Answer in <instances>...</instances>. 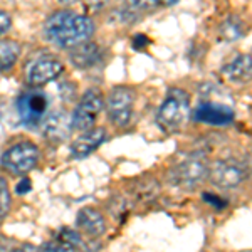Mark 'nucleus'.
Here are the masks:
<instances>
[{
  "instance_id": "412c9836",
  "label": "nucleus",
  "mask_w": 252,
  "mask_h": 252,
  "mask_svg": "<svg viewBox=\"0 0 252 252\" xmlns=\"http://www.w3.org/2000/svg\"><path fill=\"white\" fill-rule=\"evenodd\" d=\"M10 209V189L9 184L0 177V220L5 219Z\"/></svg>"
},
{
  "instance_id": "6e6552de",
  "label": "nucleus",
  "mask_w": 252,
  "mask_h": 252,
  "mask_svg": "<svg viewBox=\"0 0 252 252\" xmlns=\"http://www.w3.org/2000/svg\"><path fill=\"white\" fill-rule=\"evenodd\" d=\"M64 71V64L54 56H40L26 66V81L32 88H39L58 79Z\"/></svg>"
},
{
  "instance_id": "423d86ee",
  "label": "nucleus",
  "mask_w": 252,
  "mask_h": 252,
  "mask_svg": "<svg viewBox=\"0 0 252 252\" xmlns=\"http://www.w3.org/2000/svg\"><path fill=\"white\" fill-rule=\"evenodd\" d=\"M133 104H135V91L128 86H116L111 89L106 99L108 118L118 128H123L131 121Z\"/></svg>"
},
{
  "instance_id": "4468645a",
  "label": "nucleus",
  "mask_w": 252,
  "mask_h": 252,
  "mask_svg": "<svg viewBox=\"0 0 252 252\" xmlns=\"http://www.w3.org/2000/svg\"><path fill=\"white\" fill-rule=\"evenodd\" d=\"M78 229L91 239H97L106 230V219L94 207H84L78 214Z\"/></svg>"
},
{
  "instance_id": "dca6fc26",
  "label": "nucleus",
  "mask_w": 252,
  "mask_h": 252,
  "mask_svg": "<svg viewBox=\"0 0 252 252\" xmlns=\"http://www.w3.org/2000/svg\"><path fill=\"white\" fill-rule=\"evenodd\" d=\"M150 5H153L152 0H121V3L115 10V17L123 24H133L145 12H148Z\"/></svg>"
},
{
  "instance_id": "bb28decb",
  "label": "nucleus",
  "mask_w": 252,
  "mask_h": 252,
  "mask_svg": "<svg viewBox=\"0 0 252 252\" xmlns=\"http://www.w3.org/2000/svg\"><path fill=\"white\" fill-rule=\"evenodd\" d=\"M10 252H37L34 246H22V247H17V249H12Z\"/></svg>"
},
{
  "instance_id": "b1692460",
  "label": "nucleus",
  "mask_w": 252,
  "mask_h": 252,
  "mask_svg": "<svg viewBox=\"0 0 252 252\" xmlns=\"http://www.w3.org/2000/svg\"><path fill=\"white\" fill-rule=\"evenodd\" d=\"M242 165H244V170H246V178L252 180V152H249L246 155V158H244V161H242Z\"/></svg>"
},
{
  "instance_id": "a878e982",
  "label": "nucleus",
  "mask_w": 252,
  "mask_h": 252,
  "mask_svg": "<svg viewBox=\"0 0 252 252\" xmlns=\"http://www.w3.org/2000/svg\"><path fill=\"white\" fill-rule=\"evenodd\" d=\"M153 3H158V5H163V7H172L178 0H152Z\"/></svg>"
},
{
  "instance_id": "9d476101",
  "label": "nucleus",
  "mask_w": 252,
  "mask_h": 252,
  "mask_svg": "<svg viewBox=\"0 0 252 252\" xmlns=\"http://www.w3.org/2000/svg\"><path fill=\"white\" fill-rule=\"evenodd\" d=\"M195 120L202 123H209L215 126L229 125L234 120V109L229 104H223L220 101H212V97H204L198 108L195 109Z\"/></svg>"
},
{
  "instance_id": "9b49d317",
  "label": "nucleus",
  "mask_w": 252,
  "mask_h": 252,
  "mask_svg": "<svg viewBox=\"0 0 252 252\" xmlns=\"http://www.w3.org/2000/svg\"><path fill=\"white\" fill-rule=\"evenodd\" d=\"M222 78L230 84H246L252 79V56L235 54L220 69Z\"/></svg>"
},
{
  "instance_id": "6ab92c4d",
  "label": "nucleus",
  "mask_w": 252,
  "mask_h": 252,
  "mask_svg": "<svg viewBox=\"0 0 252 252\" xmlns=\"http://www.w3.org/2000/svg\"><path fill=\"white\" fill-rule=\"evenodd\" d=\"M20 58V46L14 40L0 42V71H7Z\"/></svg>"
},
{
  "instance_id": "20e7f679",
  "label": "nucleus",
  "mask_w": 252,
  "mask_h": 252,
  "mask_svg": "<svg viewBox=\"0 0 252 252\" xmlns=\"http://www.w3.org/2000/svg\"><path fill=\"white\" fill-rule=\"evenodd\" d=\"M39 161V148L32 141H19L3 152L0 163L12 175H27Z\"/></svg>"
},
{
  "instance_id": "1a4fd4ad",
  "label": "nucleus",
  "mask_w": 252,
  "mask_h": 252,
  "mask_svg": "<svg viewBox=\"0 0 252 252\" xmlns=\"http://www.w3.org/2000/svg\"><path fill=\"white\" fill-rule=\"evenodd\" d=\"M49 109V99L47 94L42 91H29L22 94L17 101V111L22 120V123L29 128H35L44 121Z\"/></svg>"
},
{
  "instance_id": "5701e85b",
  "label": "nucleus",
  "mask_w": 252,
  "mask_h": 252,
  "mask_svg": "<svg viewBox=\"0 0 252 252\" xmlns=\"http://www.w3.org/2000/svg\"><path fill=\"white\" fill-rule=\"evenodd\" d=\"M10 26H12L10 15L7 14V12H2V10H0V37H2V35H5L7 32H9Z\"/></svg>"
},
{
  "instance_id": "f8f14e48",
  "label": "nucleus",
  "mask_w": 252,
  "mask_h": 252,
  "mask_svg": "<svg viewBox=\"0 0 252 252\" xmlns=\"http://www.w3.org/2000/svg\"><path fill=\"white\" fill-rule=\"evenodd\" d=\"M108 140V133L104 128H91L83 131L71 143V157L72 158H86L94 150L99 148Z\"/></svg>"
},
{
  "instance_id": "2eb2a0df",
  "label": "nucleus",
  "mask_w": 252,
  "mask_h": 252,
  "mask_svg": "<svg viewBox=\"0 0 252 252\" xmlns=\"http://www.w3.org/2000/svg\"><path fill=\"white\" fill-rule=\"evenodd\" d=\"M101 56H103V52H101L99 46L94 42H88V40L69 49V61L79 69L93 67L99 63Z\"/></svg>"
},
{
  "instance_id": "7ed1b4c3",
  "label": "nucleus",
  "mask_w": 252,
  "mask_h": 252,
  "mask_svg": "<svg viewBox=\"0 0 252 252\" xmlns=\"http://www.w3.org/2000/svg\"><path fill=\"white\" fill-rule=\"evenodd\" d=\"M209 161L202 153H185L166 172L168 182L178 189H197L209 177Z\"/></svg>"
},
{
  "instance_id": "aec40b11",
  "label": "nucleus",
  "mask_w": 252,
  "mask_h": 252,
  "mask_svg": "<svg viewBox=\"0 0 252 252\" xmlns=\"http://www.w3.org/2000/svg\"><path fill=\"white\" fill-rule=\"evenodd\" d=\"M76 251L78 249L71 242H67L66 239H63L58 234H56V237L52 241L44 244L42 249H40V252H76Z\"/></svg>"
},
{
  "instance_id": "393cba45",
  "label": "nucleus",
  "mask_w": 252,
  "mask_h": 252,
  "mask_svg": "<svg viewBox=\"0 0 252 252\" xmlns=\"http://www.w3.org/2000/svg\"><path fill=\"white\" fill-rule=\"evenodd\" d=\"M29 190H31V180H29V178H22V180L17 184V187H15V192H17L19 195L27 193Z\"/></svg>"
},
{
  "instance_id": "0eeeda50",
  "label": "nucleus",
  "mask_w": 252,
  "mask_h": 252,
  "mask_svg": "<svg viewBox=\"0 0 252 252\" xmlns=\"http://www.w3.org/2000/svg\"><path fill=\"white\" fill-rule=\"evenodd\" d=\"M246 178L242 161L234 158H223L209 166V180L219 189H235Z\"/></svg>"
},
{
  "instance_id": "f03ea898",
  "label": "nucleus",
  "mask_w": 252,
  "mask_h": 252,
  "mask_svg": "<svg viewBox=\"0 0 252 252\" xmlns=\"http://www.w3.org/2000/svg\"><path fill=\"white\" fill-rule=\"evenodd\" d=\"M192 116L189 93L180 88H172L166 93L163 103L158 108L157 123L165 133H178L185 128Z\"/></svg>"
},
{
  "instance_id": "cd10ccee",
  "label": "nucleus",
  "mask_w": 252,
  "mask_h": 252,
  "mask_svg": "<svg viewBox=\"0 0 252 252\" xmlns=\"http://www.w3.org/2000/svg\"><path fill=\"white\" fill-rule=\"evenodd\" d=\"M58 2H61V3H71V2H74V0H58Z\"/></svg>"
},
{
  "instance_id": "39448f33",
  "label": "nucleus",
  "mask_w": 252,
  "mask_h": 252,
  "mask_svg": "<svg viewBox=\"0 0 252 252\" xmlns=\"http://www.w3.org/2000/svg\"><path fill=\"white\" fill-rule=\"evenodd\" d=\"M104 106V97L101 94L99 89H89L83 94L79 99L78 106L72 111L71 116V125L72 129L78 131H86V129L94 128V123L99 116V113L103 111Z\"/></svg>"
},
{
  "instance_id": "f3484780",
  "label": "nucleus",
  "mask_w": 252,
  "mask_h": 252,
  "mask_svg": "<svg viewBox=\"0 0 252 252\" xmlns=\"http://www.w3.org/2000/svg\"><path fill=\"white\" fill-rule=\"evenodd\" d=\"M246 34V22L239 15H229L219 27V39L230 42L244 37Z\"/></svg>"
},
{
  "instance_id": "ddd939ff",
  "label": "nucleus",
  "mask_w": 252,
  "mask_h": 252,
  "mask_svg": "<svg viewBox=\"0 0 252 252\" xmlns=\"http://www.w3.org/2000/svg\"><path fill=\"white\" fill-rule=\"evenodd\" d=\"M71 120L63 111L51 113L42 121V135L51 143H63L71 135Z\"/></svg>"
},
{
  "instance_id": "a211bd4d",
  "label": "nucleus",
  "mask_w": 252,
  "mask_h": 252,
  "mask_svg": "<svg viewBox=\"0 0 252 252\" xmlns=\"http://www.w3.org/2000/svg\"><path fill=\"white\" fill-rule=\"evenodd\" d=\"M131 193L140 202H152L158 195V184L153 178H136L131 184Z\"/></svg>"
},
{
  "instance_id": "4be33fe9",
  "label": "nucleus",
  "mask_w": 252,
  "mask_h": 252,
  "mask_svg": "<svg viewBox=\"0 0 252 252\" xmlns=\"http://www.w3.org/2000/svg\"><path fill=\"white\" fill-rule=\"evenodd\" d=\"M83 2V9L86 14H97L108 5L109 0H81Z\"/></svg>"
},
{
  "instance_id": "f257e3e1",
  "label": "nucleus",
  "mask_w": 252,
  "mask_h": 252,
  "mask_svg": "<svg viewBox=\"0 0 252 252\" xmlns=\"http://www.w3.org/2000/svg\"><path fill=\"white\" fill-rule=\"evenodd\" d=\"M94 32V24L88 15L71 10H59L47 19L44 34L49 42L61 49H71L86 42Z\"/></svg>"
}]
</instances>
